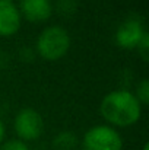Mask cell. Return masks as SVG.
<instances>
[{"instance_id":"6da1fadb","label":"cell","mask_w":149,"mask_h":150,"mask_svg":"<svg viewBox=\"0 0 149 150\" xmlns=\"http://www.w3.org/2000/svg\"><path fill=\"white\" fill-rule=\"evenodd\" d=\"M99 112L110 124L129 127L139 121L142 115V105L135 93L129 91H113L102 98Z\"/></svg>"},{"instance_id":"7a4b0ae2","label":"cell","mask_w":149,"mask_h":150,"mask_svg":"<svg viewBox=\"0 0 149 150\" xmlns=\"http://www.w3.org/2000/svg\"><path fill=\"white\" fill-rule=\"evenodd\" d=\"M70 48V35L61 26H48L46 28L38 40H37V51L38 54L48 61L61 58Z\"/></svg>"},{"instance_id":"3957f363","label":"cell","mask_w":149,"mask_h":150,"mask_svg":"<svg viewBox=\"0 0 149 150\" xmlns=\"http://www.w3.org/2000/svg\"><path fill=\"white\" fill-rule=\"evenodd\" d=\"M85 150H121V136L110 125H95L83 136Z\"/></svg>"},{"instance_id":"277c9868","label":"cell","mask_w":149,"mask_h":150,"mask_svg":"<svg viewBox=\"0 0 149 150\" xmlns=\"http://www.w3.org/2000/svg\"><path fill=\"white\" fill-rule=\"evenodd\" d=\"M44 130L43 117L32 108H24L16 114L15 118V131L18 137L25 142L37 140Z\"/></svg>"},{"instance_id":"5b68a950","label":"cell","mask_w":149,"mask_h":150,"mask_svg":"<svg viewBox=\"0 0 149 150\" xmlns=\"http://www.w3.org/2000/svg\"><path fill=\"white\" fill-rule=\"evenodd\" d=\"M145 32H146V29H145L142 21L130 18V19L124 21L117 28L115 42L118 47H121L124 50H133L138 47V44Z\"/></svg>"},{"instance_id":"8992f818","label":"cell","mask_w":149,"mask_h":150,"mask_svg":"<svg viewBox=\"0 0 149 150\" xmlns=\"http://www.w3.org/2000/svg\"><path fill=\"white\" fill-rule=\"evenodd\" d=\"M21 28V13L13 0H0V35L10 37Z\"/></svg>"},{"instance_id":"52a82bcc","label":"cell","mask_w":149,"mask_h":150,"mask_svg":"<svg viewBox=\"0 0 149 150\" xmlns=\"http://www.w3.org/2000/svg\"><path fill=\"white\" fill-rule=\"evenodd\" d=\"M19 13L31 22H44L53 13L51 0H21Z\"/></svg>"},{"instance_id":"ba28073f","label":"cell","mask_w":149,"mask_h":150,"mask_svg":"<svg viewBox=\"0 0 149 150\" xmlns=\"http://www.w3.org/2000/svg\"><path fill=\"white\" fill-rule=\"evenodd\" d=\"M78 146V139L72 131H60L53 139L54 150H73Z\"/></svg>"},{"instance_id":"9c48e42d","label":"cell","mask_w":149,"mask_h":150,"mask_svg":"<svg viewBox=\"0 0 149 150\" xmlns=\"http://www.w3.org/2000/svg\"><path fill=\"white\" fill-rule=\"evenodd\" d=\"M138 100L140 102V105H148L149 103V80L143 79L139 82L138 88H136V95Z\"/></svg>"},{"instance_id":"30bf717a","label":"cell","mask_w":149,"mask_h":150,"mask_svg":"<svg viewBox=\"0 0 149 150\" xmlns=\"http://www.w3.org/2000/svg\"><path fill=\"white\" fill-rule=\"evenodd\" d=\"M138 51L140 54V57L143 58V61H149V34L148 31L143 34V37L140 38L139 44H138Z\"/></svg>"},{"instance_id":"8fae6325","label":"cell","mask_w":149,"mask_h":150,"mask_svg":"<svg viewBox=\"0 0 149 150\" xmlns=\"http://www.w3.org/2000/svg\"><path fill=\"white\" fill-rule=\"evenodd\" d=\"M0 150H29V147L21 140H10V142H6L0 147Z\"/></svg>"},{"instance_id":"7c38bea8","label":"cell","mask_w":149,"mask_h":150,"mask_svg":"<svg viewBox=\"0 0 149 150\" xmlns=\"http://www.w3.org/2000/svg\"><path fill=\"white\" fill-rule=\"evenodd\" d=\"M75 7L76 9V1L75 0H58V3H57V7H58V10L64 15V16H67V15H70V13H73L69 7Z\"/></svg>"},{"instance_id":"4fadbf2b","label":"cell","mask_w":149,"mask_h":150,"mask_svg":"<svg viewBox=\"0 0 149 150\" xmlns=\"http://www.w3.org/2000/svg\"><path fill=\"white\" fill-rule=\"evenodd\" d=\"M4 133H6V130H4V124H3V121L0 120V144H1L3 140H4Z\"/></svg>"},{"instance_id":"5bb4252c","label":"cell","mask_w":149,"mask_h":150,"mask_svg":"<svg viewBox=\"0 0 149 150\" xmlns=\"http://www.w3.org/2000/svg\"><path fill=\"white\" fill-rule=\"evenodd\" d=\"M142 150H149V144L148 143H145V144H143V149Z\"/></svg>"}]
</instances>
